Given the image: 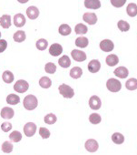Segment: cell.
I'll return each mask as SVG.
<instances>
[{"instance_id":"35","label":"cell","mask_w":137,"mask_h":155,"mask_svg":"<svg viewBox=\"0 0 137 155\" xmlns=\"http://www.w3.org/2000/svg\"><path fill=\"white\" fill-rule=\"evenodd\" d=\"M89 120H90V122L92 124L96 125V124H99L101 122L102 118H101V116L98 113H92L90 115V117H89Z\"/></svg>"},{"instance_id":"22","label":"cell","mask_w":137,"mask_h":155,"mask_svg":"<svg viewBox=\"0 0 137 155\" xmlns=\"http://www.w3.org/2000/svg\"><path fill=\"white\" fill-rule=\"evenodd\" d=\"M83 75V70L81 68L79 67H74L71 70H70V77L72 79H79V78Z\"/></svg>"},{"instance_id":"27","label":"cell","mask_w":137,"mask_h":155,"mask_svg":"<svg viewBox=\"0 0 137 155\" xmlns=\"http://www.w3.org/2000/svg\"><path fill=\"white\" fill-rule=\"evenodd\" d=\"M39 85L43 89H48L52 85V81L48 77H42L39 81Z\"/></svg>"},{"instance_id":"32","label":"cell","mask_w":137,"mask_h":155,"mask_svg":"<svg viewBox=\"0 0 137 155\" xmlns=\"http://www.w3.org/2000/svg\"><path fill=\"white\" fill-rule=\"evenodd\" d=\"M75 31L78 35H85V34L87 33V27L86 25L82 24V23L77 24L76 26V28H75Z\"/></svg>"},{"instance_id":"23","label":"cell","mask_w":137,"mask_h":155,"mask_svg":"<svg viewBox=\"0 0 137 155\" xmlns=\"http://www.w3.org/2000/svg\"><path fill=\"white\" fill-rule=\"evenodd\" d=\"M58 32L62 36H68V35L71 34L72 29H71V28L68 26L67 24H62L59 27V28H58Z\"/></svg>"},{"instance_id":"37","label":"cell","mask_w":137,"mask_h":155,"mask_svg":"<svg viewBox=\"0 0 137 155\" xmlns=\"http://www.w3.org/2000/svg\"><path fill=\"white\" fill-rule=\"evenodd\" d=\"M45 70L48 74H54L56 71V66L52 62H48L45 66Z\"/></svg>"},{"instance_id":"43","label":"cell","mask_w":137,"mask_h":155,"mask_svg":"<svg viewBox=\"0 0 137 155\" xmlns=\"http://www.w3.org/2000/svg\"><path fill=\"white\" fill-rule=\"evenodd\" d=\"M17 1L19 3H21V4H26V3H27L29 1V0H17Z\"/></svg>"},{"instance_id":"14","label":"cell","mask_w":137,"mask_h":155,"mask_svg":"<svg viewBox=\"0 0 137 155\" xmlns=\"http://www.w3.org/2000/svg\"><path fill=\"white\" fill-rule=\"evenodd\" d=\"M15 115V111L12 108H9V107H4L2 110H1V117L3 119H6V120H10L14 117Z\"/></svg>"},{"instance_id":"12","label":"cell","mask_w":137,"mask_h":155,"mask_svg":"<svg viewBox=\"0 0 137 155\" xmlns=\"http://www.w3.org/2000/svg\"><path fill=\"white\" fill-rule=\"evenodd\" d=\"M26 20V18L23 14L21 13H18L17 15L14 16V25L17 27V28H22L25 26Z\"/></svg>"},{"instance_id":"33","label":"cell","mask_w":137,"mask_h":155,"mask_svg":"<svg viewBox=\"0 0 137 155\" xmlns=\"http://www.w3.org/2000/svg\"><path fill=\"white\" fill-rule=\"evenodd\" d=\"M44 120H45V122L46 124H48V125H52V124H54V123L56 122L57 118H56V116H55L54 114H53V113H49V114H47V115H45V116Z\"/></svg>"},{"instance_id":"41","label":"cell","mask_w":137,"mask_h":155,"mask_svg":"<svg viewBox=\"0 0 137 155\" xmlns=\"http://www.w3.org/2000/svg\"><path fill=\"white\" fill-rule=\"evenodd\" d=\"M1 129L4 132H8L12 130V124L10 122H4L1 125Z\"/></svg>"},{"instance_id":"3","label":"cell","mask_w":137,"mask_h":155,"mask_svg":"<svg viewBox=\"0 0 137 155\" xmlns=\"http://www.w3.org/2000/svg\"><path fill=\"white\" fill-rule=\"evenodd\" d=\"M106 88L111 92H118L122 89V84L119 81L115 79H109L106 82Z\"/></svg>"},{"instance_id":"40","label":"cell","mask_w":137,"mask_h":155,"mask_svg":"<svg viewBox=\"0 0 137 155\" xmlns=\"http://www.w3.org/2000/svg\"><path fill=\"white\" fill-rule=\"evenodd\" d=\"M126 3V0H111V4L114 8H122Z\"/></svg>"},{"instance_id":"1","label":"cell","mask_w":137,"mask_h":155,"mask_svg":"<svg viewBox=\"0 0 137 155\" xmlns=\"http://www.w3.org/2000/svg\"><path fill=\"white\" fill-rule=\"evenodd\" d=\"M24 107L26 110H35L37 105H38V101H37V98L34 95H27L26 96V98L24 99Z\"/></svg>"},{"instance_id":"30","label":"cell","mask_w":137,"mask_h":155,"mask_svg":"<svg viewBox=\"0 0 137 155\" xmlns=\"http://www.w3.org/2000/svg\"><path fill=\"white\" fill-rule=\"evenodd\" d=\"M112 140L115 144H122L124 141V137L123 134H121L119 132H115L112 135Z\"/></svg>"},{"instance_id":"24","label":"cell","mask_w":137,"mask_h":155,"mask_svg":"<svg viewBox=\"0 0 137 155\" xmlns=\"http://www.w3.org/2000/svg\"><path fill=\"white\" fill-rule=\"evenodd\" d=\"M13 38H14V40H15L16 42L21 43V42H23V41H25V40H26V33H25V31L18 30V31H17V32L14 34V36H13Z\"/></svg>"},{"instance_id":"9","label":"cell","mask_w":137,"mask_h":155,"mask_svg":"<svg viewBox=\"0 0 137 155\" xmlns=\"http://www.w3.org/2000/svg\"><path fill=\"white\" fill-rule=\"evenodd\" d=\"M62 52H63V47L58 43L52 44L51 47L49 48V54L53 57H57L61 55Z\"/></svg>"},{"instance_id":"16","label":"cell","mask_w":137,"mask_h":155,"mask_svg":"<svg viewBox=\"0 0 137 155\" xmlns=\"http://www.w3.org/2000/svg\"><path fill=\"white\" fill-rule=\"evenodd\" d=\"M26 15L29 18V19H32V20L36 19L39 16V10L36 7H34V6L29 7L26 9Z\"/></svg>"},{"instance_id":"44","label":"cell","mask_w":137,"mask_h":155,"mask_svg":"<svg viewBox=\"0 0 137 155\" xmlns=\"http://www.w3.org/2000/svg\"><path fill=\"white\" fill-rule=\"evenodd\" d=\"M0 38H1V32H0Z\"/></svg>"},{"instance_id":"38","label":"cell","mask_w":137,"mask_h":155,"mask_svg":"<svg viewBox=\"0 0 137 155\" xmlns=\"http://www.w3.org/2000/svg\"><path fill=\"white\" fill-rule=\"evenodd\" d=\"M2 150L5 153H10L13 150V144L10 141H5L2 144Z\"/></svg>"},{"instance_id":"2","label":"cell","mask_w":137,"mask_h":155,"mask_svg":"<svg viewBox=\"0 0 137 155\" xmlns=\"http://www.w3.org/2000/svg\"><path fill=\"white\" fill-rule=\"evenodd\" d=\"M59 90V92L60 94L64 97V98H66V99H71L74 97L75 95V91L74 90L66 84H61L58 88Z\"/></svg>"},{"instance_id":"42","label":"cell","mask_w":137,"mask_h":155,"mask_svg":"<svg viewBox=\"0 0 137 155\" xmlns=\"http://www.w3.org/2000/svg\"><path fill=\"white\" fill-rule=\"evenodd\" d=\"M8 48V42L5 39H0V53L4 52Z\"/></svg>"},{"instance_id":"10","label":"cell","mask_w":137,"mask_h":155,"mask_svg":"<svg viewBox=\"0 0 137 155\" xmlns=\"http://www.w3.org/2000/svg\"><path fill=\"white\" fill-rule=\"evenodd\" d=\"M89 106L92 110H97L101 108L102 102L98 96H92L89 100Z\"/></svg>"},{"instance_id":"11","label":"cell","mask_w":137,"mask_h":155,"mask_svg":"<svg viewBox=\"0 0 137 155\" xmlns=\"http://www.w3.org/2000/svg\"><path fill=\"white\" fill-rule=\"evenodd\" d=\"M87 68H88V70L91 73H97L101 68V63L97 59H93L88 63Z\"/></svg>"},{"instance_id":"13","label":"cell","mask_w":137,"mask_h":155,"mask_svg":"<svg viewBox=\"0 0 137 155\" xmlns=\"http://www.w3.org/2000/svg\"><path fill=\"white\" fill-rule=\"evenodd\" d=\"M83 19L89 25H95L97 22V17L95 13H85Z\"/></svg>"},{"instance_id":"17","label":"cell","mask_w":137,"mask_h":155,"mask_svg":"<svg viewBox=\"0 0 137 155\" xmlns=\"http://www.w3.org/2000/svg\"><path fill=\"white\" fill-rule=\"evenodd\" d=\"M114 75L120 79H125V78L128 77L129 75V71L125 67H119L117 68L114 71Z\"/></svg>"},{"instance_id":"15","label":"cell","mask_w":137,"mask_h":155,"mask_svg":"<svg viewBox=\"0 0 137 155\" xmlns=\"http://www.w3.org/2000/svg\"><path fill=\"white\" fill-rule=\"evenodd\" d=\"M85 7L90 9H98L101 8L100 0H85Z\"/></svg>"},{"instance_id":"6","label":"cell","mask_w":137,"mask_h":155,"mask_svg":"<svg viewBox=\"0 0 137 155\" xmlns=\"http://www.w3.org/2000/svg\"><path fill=\"white\" fill-rule=\"evenodd\" d=\"M85 147H86V150H88L89 152H95L99 148V144L95 140L90 139V140H87L86 141Z\"/></svg>"},{"instance_id":"25","label":"cell","mask_w":137,"mask_h":155,"mask_svg":"<svg viewBox=\"0 0 137 155\" xmlns=\"http://www.w3.org/2000/svg\"><path fill=\"white\" fill-rule=\"evenodd\" d=\"M2 79L4 81V82L8 83V84H10L14 81V75L11 71L9 70H6L3 75H2Z\"/></svg>"},{"instance_id":"26","label":"cell","mask_w":137,"mask_h":155,"mask_svg":"<svg viewBox=\"0 0 137 155\" xmlns=\"http://www.w3.org/2000/svg\"><path fill=\"white\" fill-rule=\"evenodd\" d=\"M88 38H85V37H79L76 39V47L78 48H85L88 46Z\"/></svg>"},{"instance_id":"7","label":"cell","mask_w":137,"mask_h":155,"mask_svg":"<svg viewBox=\"0 0 137 155\" xmlns=\"http://www.w3.org/2000/svg\"><path fill=\"white\" fill-rule=\"evenodd\" d=\"M71 56L77 62H83V61H85L86 59V54L84 51H81V50H78V49L72 50Z\"/></svg>"},{"instance_id":"5","label":"cell","mask_w":137,"mask_h":155,"mask_svg":"<svg viewBox=\"0 0 137 155\" xmlns=\"http://www.w3.org/2000/svg\"><path fill=\"white\" fill-rule=\"evenodd\" d=\"M36 131V125L34 122H27L24 126V132H25L26 136H27V137L34 136Z\"/></svg>"},{"instance_id":"28","label":"cell","mask_w":137,"mask_h":155,"mask_svg":"<svg viewBox=\"0 0 137 155\" xmlns=\"http://www.w3.org/2000/svg\"><path fill=\"white\" fill-rule=\"evenodd\" d=\"M125 87L129 91H135V90H137V80L134 79V78L129 79L126 81V83H125Z\"/></svg>"},{"instance_id":"8","label":"cell","mask_w":137,"mask_h":155,"mask_svg":"<svg viewBox=\"0 0 137 155\" xmlns=\"http://www.w3.org/2000/svg\"><path fill=\"white\" fill-rule=\"evenodd\" d=\"M114 45L110 39H104L100 42V48L104 52H110L114 49Z\"/></svg>"},{"instance_id":"36","label":"cell","mask_w":137,"mask_h":155,"mask_svg":"<svg viewBox=\"0 0 137 155\" xmlns=\"http://www.w3.org/2000/svg\"><path fill=\"white\" fill-rule=\"evenodd\" d=\"M118 28L122 31V32H126L130 29V25L128 22L124 21V20H120L117 24Z\"/></svg>"},{"instance_id":"29","label":"cell","mask_w":137,"mask_h":155,"mask_svg":"<svg viewBox=\"0 0 137 155\" xmlns=\"http://www.w3.org/2000/svg\"><path fill=\"white\" fill-rule=\"evenodd\" d=\"M7 102L10 105H17L20 102V98L16 94H9L7 97Z\"/></svg>"},{"instance_id":"39","label":"cell","mask_w":137,"mask_h":155,"mask_svg":"<svg viewBox=\"0 0 137 155\" xmlns=\"http://www.w3.org/2000/svg\"><path fill=\"white\" fill-rule=\"evenodd\" d=\"M39 134H40V136L43 138V139H48L49 137H50V131H49V130L48 129H46V128H45V127H41L40 129H39Z\"/></svg>"},{"instance_id":"20","label":"cell","mask_w":137,"mask_h":155,"mask_svg":"<svg viewBox=\"0 0 137 155\" xmlns=\"http://www.w3.org/2000/svg\"><path fill=\"white\" fill-rule=\"evenodd\" d=\"M58 63H59V66H61L62 68H69V66L71 65V60H70L69 57L64 55L58 59Z\"/></svg>"},{"instance_id":"21","label":"cell","mask_w":137,"mask_h":155,"mask_svg":"<svg viewBox=\"0 0 137 155\" xmlns=\"http://www.w3.org/2000/svg\"><path fill=\"white\" fill-rule=\"evenodd\" d=\"M126 12L129 17L133 18L137 15V5L134 3H130L126 8Z\"/></svg>"},{"instance_id":"34","label":"cell","mask_w":137,"mask_h":155,"mask_svg":"<svg viewBox=\"0 0 137 155\" xmlns=\"http://www.w3.org/2000/svg\"><path fill=\"white\" fill-rule=\"evenodd\" d=\"M9 139L13 142H19L22 140V134H21V132H19L17 130H15V131H13V132L10 133Z\"/></svg>"},{"instance_id":"18","label":"cell","mask_w":137,"mask_h":155,"mask_svg":"<svg viewBox=\"0 0 137 155\" xmlns=\"http://www.w3.org/2000/svg\"><path fill=\"white\" fill-rule=\"evenodd\" d=\"M0 26L3 28H8L11 26V17L9 15H3L0 18Z\"/></svg>"},{"instance_id":"19","label":"cell","mask_w":137,"mask_h":155,"mask_svg":"<svg viewBox=\"0 0 137 155\" xmlns=\"http://www.w3.org/2000/svg\"><path fill=\"white\" fill-rule=\"evenodd\" d=\"M105 61H106V64H107L108 66H110V67H114V66H116V65L118 64V62H119V58H118V57H117L116 55H114V54H111V55H109V56H107V57H106Z\"/></svg>"},{"instance_id":"31","label":"cell","mask_w":137,"mask_h":155,"mask_svg":"<svg viewBox=\"0 0 137 155\" xmlns=\"http://www.w3.org/2000/svg\"><path fill=\"white\" fill-rule=\"evenodd\" d=\"M36 47L37 49L43 51V50H45L46 48L48 47V42L46 39H44V38H41V39H38L36 43Z\"/></svg>"},{"instance_id":"4","label":"cell","mask_w":137,"mask_h":155,"mask_svg":"<svg viewBox=\"0 0 137 155\" xmlns=\"http://www.w3.org/2000/svg\"><path fill=\"white\" fill-rule=\"evenodd\" d=\"M29 89V84L24 80H19L14 85V90L18 93H25Z\"/></svg>"}]
</instances>
